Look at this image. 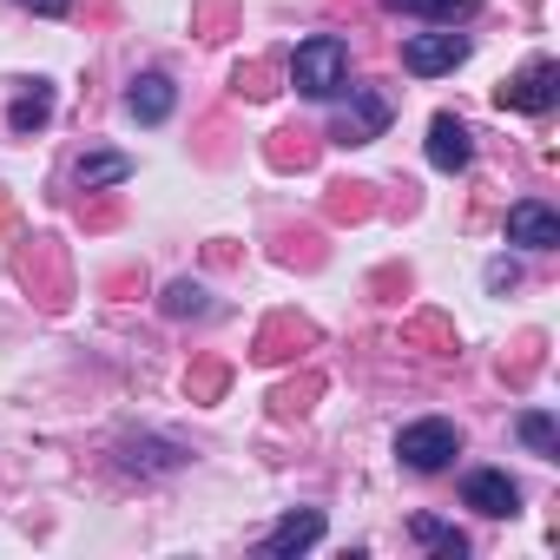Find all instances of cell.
Listing matches in <instances>:
<instances>
[{
	"instance_id": "6da1fadb",
	"label": "cell",
	"mask_w": 560,
	"mask_h": 560,
	"mask_svg": "<svg viewBox=\"0 0 560 560\" xmlns=\"http://www.w3.org/2000/svg\"><path fill=\"white\" fill-rule=\"evenodd\" d=\"M291 86H298L304 100L330 106V100L350 86V47H343L337 34H311V40H298V54H291Z\"/></svg>"
},
{
	"instance_id": "7a4b0ae2",
	"label": "cell",
	"mask_w": 560,
	"mask_h": 560,
	"mask_svg": "<svg viewBox=\"0 0 560 560\" xmlns=\"http://www.w3.org/2000/svg\"><path fill=\"white\" fill-rule=\"evenodd\" d=\"M396 455H402V468H416V475H442V468L462 455V429H455L448 416L402 422V435H396Z\"/></svg>"
},
{
	"instance_id": "3957f363",
	"label": "cell",
	"mask_w": 560,
	"mask_h": 560,
	"mask_svg": "<svg viewBox=\"0 0 560 560\" xmlns=\"http://www.w3.org/2000/svg\"><path fill=\"white\" fill-rule=\"evenodd\" d=\"M337 100H343V106L330 113V139H337V145H370V139H383L389 119H396V106H389L376 86H343Z\"/></svg>"
},
{
	"instance_id": "277c9868",
	"label": "cell",
	"mask_w": 560,
	"mask_h": 560,
	"mask_svg": "<svg viewBox=\"0 0 560 560\" xmlns=\"http://www.w3.org/2000/svg\"><path fill=\"white\" fill-rule=\"evenodd\" d=\"M553 100H560V60H527L514 80L494 86V106L501 113H527V119L553 113Z\"/></svg>"
},
{
	"instance_id": "5b68a950",
	"label": "cell",
	"mask_w": 560,
	"mask_h": 560,
	"mask_svg": "<svg viewBox=\"0 0 560 560\" xmlns=\"http://www.w3.org/2000/svg\"><path fill=\"white\" fill-rule=\"evenodd\" d=\"M468 60V34H455V27H429V34H409L402 40V67L416 73V80H442V73H455Z\"/></svg>"
},
{
	"instance_id": "8992f818",
	"label": "cell",
	"mask_w": 560,
	"mask_h": 560,
	"mask_svg": "<svg viewBox=\"0 0 560 560\" xmlns=\"http://www.w3.org/2000/svg\"><path fill=\"white\" fill-rule=\"evenodd\" d=\"M330 534V521H324V508H291L284 521H277L264 540H257V553L264 560H298V553H311L317 540Z\"/></svg>"
},
{
	"instance_id": "52a82bcc",
	"label": "cell",
	"mask_w": 560,
	"mask_h": 560,
	"mask_svg": "<svg viewBox=\"0 0 560 560\" xmlns=\"http://www.w3.org/2000/svg\"><path fill=\"white\" fill-rule=\"evenodd\" d=\"M462 508H475L488 521H508V514H521V488L508 481V468H468L462 475Z\"/></svg>"
},
{
	"instance_id": "ba28073f",
	"label": "cell",
	"mask_w": 560,
	"mask_h": 560,
	"mask_svg": "<svg viewBox=\"0 0 560 560\" xmlns=\"http://www.w3.org/2000/svg\"><path fill=\"white\" fill-rule=\"evenodd\" d=\"M508 244H521V250H553V244H560V211H553L547 198L508 205Z\"/></svg>"
},
{
	"instance_id": "9c48e42d",
	"label": "cell",
	"mask_w": 560,
	"mask_h": 560,
	"mask_svg": "<svg viewBox=\"0 0 560 560\" xmlns=\"http://www.w3.org/2000/svg\"><path fill=\"white\" fill-rule=\"evenodd\" d=\"M468 159H475V132L455 113H435L429 119V165L435 172H468Z\"/></svg>"
},
{
	"instance_id": "30bf717a",
	"label": "cell",
	"mask_w": 560,
	"mask_h": 560,
	"mask_svg": "<svg viewBox=\"0 0 560 560\" xmlns=\"http://www.w3.org/2000/svg\"><path fill=\"white\" fill-rule=\"evenodd\" d=\"M172 106H178L172 73H139V80L126 86V113H132L139 126H165V119H172Z\"/></svg>"
},
{
	"instance_id": "8fae6325",
	"label": "cell",
	"mask_w": 560,
	"mask_h": 560,
	"mask_svg": "<svg viewBox=\"0 0 560 560\" xmlns=\"http://www.w3.org/2000/svg\"><path fill=\"white\" fill-rule=\"evenodd\" d=\"M389 14H416L429 27H455V21H475L481 14V0H383Z\"/></svg>"
},
{
	"instance_id": "7c38bea8",
	"label": "cell",
	"mask_w": 560,
	"mask_h": 560,
	"mask_svg": "<svg viewBox=\"0 0 560 560\" xmlns=\"http://www.w3.org/2000/svg\"><path fill=\"white\" fill-rule=\"evenodd\" d=\"M73 178H80V191H100V185H126V178H132V159H126V152H86Z\"/></svg>"
},
{
	"instance_id": "4fadbf2b",
	"label": "cell",
	"mask_w": 560,
	"mask_h": 560,
	"mask_svg": "<svg viewBox=\"0 0 560 560\" xmlns=\"http://www.w3.org/2000/svg\"><path fill=\"white\" fill-rule=\"evenodd\" d=\"M514 435H521L540 462H553V455H560V429H553V416H547V409H521V416H514Z\"/></svg>"
},
{
	"instance_id": "5bb4252c",
	"label": "cell",
	"mask_w": 560,
	"mask_h": 560,
	"mask_svg": "<svg viewBox=\"0 0 560 560\" xmlns=\"http://www.w3.org/2000/svg\"><path fill=\"white\" fill-rule=\"evenodd\" d=\"M47 119H54V86L34 80V93H21V100L8 106V126H14V132H34V126H47Z\"/></svg>"
},
{
	"instance_id": "9a60e30c",
	"label": "cell",
	"mask_w": 560,
	"mask_h": 560,
	"mask_svg": "<svg viewBox=\"0 0 560 560\" xmlns=\"http://www.w3.org/2000/svg\"><path fill=\"white\" fill-rule=\"evenodd\" d=\"M409 534H416L422 547H435L442 560H462V553H468V534H455V527H448V521H435V514H416V521H409Z\"/></svg>"
},
{
	"instance_id": "2e32d148",
	"label": "cell",
	"mask_w": 560,
	"mask_h": 560,
	"mask_svg": "<svg viewBox=\"0 0 560 560\" xmlns=\"http://www.w3.org/2000/svg\"><path fill=\"white\" fill-rule=\"evenodd\" d=\"M211 311V291L191 284V277H178V284H165V317H205Z\"/></svg>"
},
{
	"instance_id": "e0dca14e",
	"label": "cell",
	"mask_w": 560,
	"mask_h": 560,
	"mask_svg": "<svg viewBox=\"0 0 560 560\" xmlns=\"http://www.w3.org/2000/svg\"><path fill=\"white\" fill-rule=\"evenodd\" d=\"M514 284H521V264L494 257V264H488V291H514Z\"/></svg>"
},
{
	"instance_id": "ac0fdd59",
	"label": "cell",
	"mask_w": 560,
	"mask_h": 560,
	"mask_svg": "<svg viewBox=\"0 0 560 560\" xmlns=\"http://www.w3.org/2000/svg\"><path fill=\"white\" fill-rule=\"evenodd\" d=\"M21 8H34L40 21H67V14H73V0H21Z\"/></svg>"
}]
</instances>
